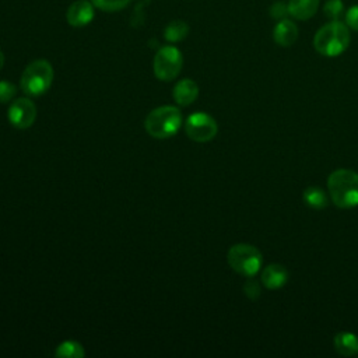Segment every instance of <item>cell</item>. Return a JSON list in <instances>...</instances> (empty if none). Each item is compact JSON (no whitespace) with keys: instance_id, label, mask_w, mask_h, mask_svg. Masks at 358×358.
Masks as SVG:
<instances>
[{"instance_id":"6da1fadb","label":"cell","mask_w":358,"mask_h":358,"mask_svg":"<svg viewBox=\"0 0 358 358\" xmlns=\"http://www.w3.org/2000/svg\"><path fill=\"white\" fill-rule=\"evenodd\" d=\"M330 200L340 208L358 206V172L351 169H337L327 179Z\"/></svg>"},{"instance_id":"7a4b0ae2","label":"cell","mask_w":358,"mask_h":358,"mask_svg":"<svg viewBox=\"0 0 358 358\" xmlns=\"http://www.w3.org/2000/svg\"><path fill=\"white\" fill-rule=\"evenodd\" d=\"M350 45V31L347 24L331 20L317 29L313 38V46L317 53L327 57L341 55Z\"/></svg>"},{"instance_id":"3957f363","label":"cell","mask_w":358,"mask_h":358,"mask_svg":"<svg viewBox=\"0 0 358 358\" xmlns=\"http://www.w3.org/2000/svg\"><path fill=\"white\" fill-rule=\"evenodd\" d=\"M182 113L176 106H159L151 110L145 119V130L155 138H168L182 126Z\"/></svg>"},{"instance_id":"277c9868","label":"cell","mask_w":358,"mask_h":358,"mask_svg":"<svg viewBox=\"0 0 358 358\" xmlns=\"http://www.w3.org/2000/svg\"><path fill=\"white\" fill-rule=\"evenodd\" d=\"M53 67L45 59H38L31 62L21 76V90L31 96H38L45 94L52 85Z\"/></svg>"},{"instance_id":"5b68a950","label":"cell","mask_w":358,"mask_h":358,"mask_svg":"<svg viewBox=\"0 0 358 358\" xmlns=\"http://www.w3.org/2000/svg\"><path fill=\"white\" fill-rule=\"evenodd\" d=\"M231 268L245 277H253L262 267V253L257 248L249 243H236L231 246L227 255Z\"/></svg>"},{"instance_id":"8992f818","label":"cell","mask_w":358,"mask_h":358,"mask_svg":"<svg viewBox=\"0 0 358 358\" xmlns=\"http://www.w3.org/2000/svg\"><path fill=\"white\" fill-rule=\"evenodd\" d=\"M154 74L161 81H171L178 77L183 66V57L178 48L162 46L154 56Z\"/></svg>"},{"instance_id":"52a82bcc","label":"cell","mask_w":358,"mask_h":358,"mask_svg":"<svg viewBox=\"0 0 358 358\" xmlns=\"http://www.w3.org/2000/svg\"><path fill=\"white\" fill-rule=\"evenodd\" d=\"M185 131L189 138L197 143H206L215 137L218 131L217 122L204 112L190 115L185 122Z\"/></svg>"},{"instance_id":"ba28073f","label":"cell","mask_w":358,"mask_h":358,"mask_svg":"<svg viewBox=\"0 0 358 358\" xmlns=\"http://www.w3.org/2000/svg\"><path fill=\"white\" fill-rule=\"evenodd\" d=\"M36 119V108L28 98L15 99L8 108V120L17 129L32 126Z\"/></svg>"},{"instance_id":"9c48e42d","label":"cell","mask_w":358,"mask_h":358,"mask_svg":"<svg viewBox=\"0 0 358 358\" xmlns=\"http://www.w3.org/2000/svg\"><path fill=\"white\" fill-rule=\"evenodd\" d=\"M66 18L70 27H85L94 20V4L91 0H77L69 6Z\"/></svg>"},{"instance_id":"30bf717a","label":"cell","mask_w":358,"mask_h":358,"mask_svg":"<svg viewBox=\"0 0 358 358\" xmlns=\"http://www.w3.org/2000/svg\"><path fill=\"white\" fill-rule=\"evenodd\" d=\"M260 280L266 288L278 289L287 282L288 270L280 263H271L263 268Z\"/></svg>"},{"instance_id":"8fae6325","label":"cell","mask_w":358,"mask_h":358,"mask_svg":"<svg viewBox=\"0 0 358 358\" xmlns=\"http://www.w3.org/2000/svg\"><path fill=\"white\" fill-rule=\"evenodd\" d=\"M273 38L274 42L282 48H288L295 43L298 38V27L295 25L294 21L288 18L278 20V22L274 27L273 31Z\"/></svg>"},{"instance_id":"7c38bea8","label":"cell","mask_w":358,"mask_h":358,"mask_svg":"<svg viewBox=\"0 0 358 358\" xmlns=\"http://www.w3.org/2000/svg\"><path fill=\"white\" fill-rule=\"evenodd\" d=\"M197 95H199V87L190 78H183V80L178 81L172 91L173 99L182 106H187V105L193 103L196 101Z\"/></svg>"},{"instance_id":"4fadbf2b","label":"cell","mask_w":358,"mask_h":358,"mask_svg":"<svg viewBox=\"0 0 358 358\" xmlns=\"http://www.w3.org/2000/svg\"><path fill=\"white\" fill-rule=\"evenodd\" d=\"M334 350L343 357L358 355V336L351 331H340L333 338Z\"/></svg>"},{"instance_id":"5bb4252c","label":"cell","mask_w":358,"mask_h":358,"mask_svg":"<svg viewBox=\"0 0 358 358\" xmlns=\"http://www.w3.org/2000/svg\"><path fill=\"white\" fill-rule=\"evenodd\" d=\"M319 3L320 0H289L287 3L288 14L295 20L306 21L315 15V13L317 11Z\"/></svg>"},{"instance_id":"9a60e30c","label":"cell","mask_w":358,"mask_h":358,"mask_svg":"<svg viewBox=\"0 0 358 358\" xmlns=\"http://www.w3.org/2000/svg\"><path fill=\"white\" fill-rule=\"evenodd\" d=\"M302 199L306 203V206H309L310 208H315V210H322L329 206V196L319 186L306 187L303 190Z\"/></svg>"},{"instance_id":"2e32d148","label":"cell","mask_w":358,"mask_h":358,"mask_svg":"<svg viewBox=\"0 0 358 358\" xmlns=\"http://www.w3.org/2000/svg\"><path fill=\"white\" fill-rule=\"evenodd\" d=\"M189 34V25L187 22L182 21V20H173L171 21L164 31V36L168 42H179L182 39H185Z\"/></svg>"},{"instance_id":"e0dca14e","label":"cell","mask_w":358,"mask_h":358,"mask_svg":"<svg viewBox=\"0 0 358 358\" xmlns=\"http://www.w3.org/2000/svg\"><path fill=\"white\" fill-rule=\"evenodd\" d=\"M57 357H67V358H80V357H84L85 355V351L84 348L76 343V341H71V340H67V341H63L57 348H56V352H55Z\"/></svg>"},{"instance_id":"ac0fdd59","label":"cell","mask_w":358,"mask_h":358,"mask_svg":"<svg viewBox=\"0 0 358 358\" xmlns=\"http://www.w3.org/2000/svg\"><path fill=\"white\" fill-rule=\"evenodd\" d=\"M130 1L131 0H91V3L94 4L95 8L106 11V13L120 11L124 7H127Z\"/></svg>"},{"instance_id":"d6986e66","label":"cell","mask_w":358,"mask_h":358,"mask_svg":"<svg viewBox=\"0 0 358 358\" xmlns=\"http://www.w3.org/2000/svg\"><path fill=\"white\" fill-rule=\"evenodd\" d=\"M323 13L330 18V20H338V17L344 13V3L341 0H327Z\"/></svg>"},{"instance_id":"ffe728a7","label":"cell","mask_w":358,"mask_h":358,"mask_svg":"<svg viewBox=\"0 0 358 358\" xmlns=\"http://www.w3.org/2000/svg\"><path fill=\"white\" fill-rule=\"evenodd\" d=\"M17 88L10 81H0V103L10 102L15 96Z\"/></svg>"},{"instance_id":"44dd1931","label":"cell","mask_w":358,"mask_h":358,"mask_svg":"<svg viewBox=\"0 0 358 358\" xmlns=\"http://www.w3.org/2000/svg\"><path fill=\"white\" fill-rule=\"evenodd\" d=\"M243 292L245 295L249 298V299H257L262 294V289H260V284L255 280V278H249L243 282Z\"/></svg>"},{"instance_id":"7402d4cb","label":"cell","mask_w":358,"mask_h":358,"mask_svg":"<svg viewBox=\"0 0 358 358\" xmlns=\"http://www.w3.org/2000/svg\"><path fill=\"white\" fill-rule=\"evenodd\" d=\"M345 24H347V27H350L351 29L358 31V4L351 6V7L345 11Z\"/></svg>"},{"instance_id":"603a6c76","label":"cell","mask_w":358,"mask_h":358,"mask_svg":"<svg viewBox=\"0 0 358 358\" xmlns=\"http://www.w3.org/2000/svg\"><path fill=\"white\" fill-rule=\"evenodd\" d=\"M270 14L275 20H282L285 15H288V6L284 1H275L270 8Z\"/></svg>"},{"instance_id":"cb8c5ba5","label":"cell","mask_w":358,"mask_h":358,"mask_svg":"<svg viewBox=\"0 0 358 358\" xmlns=\"http://www.w3.org/2000/svg\"><path fill=\"white\" fill-rule=\"evenodd\" d=\"M3 64H4V55H3V52L0 50V70H1Z\"/></svg>"}]
</instances>
